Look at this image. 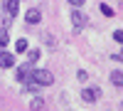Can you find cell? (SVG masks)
<instances>
[{"label":"cell","mask_w":123,"mask_h":111,"mask_svg":"<svg viewBox=\"0 0 123 111\" xmlns=\"http://www.w3.org/2000/svg\"><path fill=\"white\" fill-rule=\"evenodd\" d=\"M7 45V30H0V49Z\"/></svg>","instance_id":"obj_12"},{"label":"cell","mask_w":123,"mask_h":111,"mask_svg":"<svg viewBox=\"0 0 123 111\" xmlns=\"http://www.w3.org/2000/svg\"><path fill=\"white\" fill-rule=\"evenodd\" d=\"M0 67L7 69V67H15V57L10 52H0Z\"/></svg>","instance_id":"obj_6"},{"label":"cell","mask_w":123,"mask_h":111,"mask_svg":"<svg viewBox=\"0 0 123 111\" xmlns=\"http://www.w3.org/2000/svg\"><path fill=\"white\" fill-rule=\"evenodd\" d=\"M111 84L113 86H123V72H111Z\"/></svg>","instance_id":"obj_8"},{"label":"cell","mask_w":123,"mask_h":111,"mask_svg":"<svg viewBox=\"0 0 123 111\" xmlns=\"http://www.w3.org/2000/svg\"><path fill=\"white\" fill-rule=\"evenodd\" d=\"M86 77H89V74H86V72H84V69H81V72H79V74H76V79H81V82H86Z\"/></svg>","instance_id":"obj_15"},{"label":"cell","mask_w":123,"mask_h":111,"mask_svg":"<svg viewBox=\"0 0 123 111\" xmlns=\"http://www.w3.org/2000/svg\"><path fill=\"white\" fill-rule=\"evenodd\" d=\"M113 39H116V42H123V30H116V32H113Z\"/></svg>","instance_id":"obj_14"},{"label":"cell","mask_w":123,"mask_h":111,"mask_svg":"<svg viewBox=\"0 0 123 111\" xmlns=\"http://www.w3.org/2000/svg\"><path fill=\"white\" fill-rule=\"evenodd\" d=\"M69 3H71V5H74V7H79V5H84V3H86V0H69Z\"/></svg>","instance_id":"obj_16"},{"label":"cell","mask_w":123,"mask_h":111,"mask_svg":"<svg viewBox=\"0 0 123 111\" xmlns=\"http://www.w3.org/2000/svg\"><path fill=\"white\" fill-rule=\"evenodd\" d=\"M98 96H101V94H98V89H84V91H81V99H84L86 104H94Z\"/></svg>","instance_id":"obj_5"},{"label":"cell","mask_w":123,"mask_h":111,"mask_svg":"<svg viewBox=\"0 0 123 111\" xmlns=\"http://www.w3.org/2000/svg\"><path fill=\"white\" fill-rule=\"evenodd\" d=\"M69 17H71V22H74V30H81V27L86 25V17L81 15L79 10H71V15H69Z\"/></svg>","instance_id":"obj_3"},{"label":"cell","mask_w":123,"mask_h":111,"mask_svg":"<svg viewBox=\"0 0 123 111\" xmlns=\"http://www.w3.org/2000/svg\"><path fill=\"white\" fill-rule=\"evenodd\" d=\"M101 13H104L106 17H113V7H108L106 3H101Z\"/></svg>","instance_id":"obj_10"},{"label":"cell","mask_w":123,"mask_h":111,"mask_svg":"<svg viewBox=\"0 0 123 111\" xmlns=\"http://www.w3.org/2000/svg\"><path fill=\"white\" fill-rule=\"evenodd\" d=\"M113 59H118V62H123V52H121V54H113Z\"/></svg>","instance_id":"obj_17"},{"label":"cell","mask_w":123,"mask_h":111,"mask_svg":"<svg viewBox=\"0 0 123 111\" xmlns=\"http://www.w3.org/2000/svg\"><path fill=\"white\" fill-rule=\"evenodd\" d=\"M30 82H35L37 86H49V84H54V77L52 72H47V69H32V74H30Z\"/></svg>","instance_id":"obj_1"},{"label":"cell","mask_w":123,"mask_h":111,"mask_svg":"<svg viewBox=\"0 0 123 111\" xmlns=\"http://www.w3.org/2000/svg\"><path fill=\"white\" fill-rule=\"evenodd\" d=\"M37 59H39V49H32V52L27 54V62H30V64H35Z\"/></svg>","instance_id":"obj_9"},{"label":"cell","mask_w":123,"mask_h":111,"mask_svg":"<svg viewBox=\"0 0 123 111\" xmlns=\"http://www.w3.org/2000/svg\"><path fill=\"white\" fill-rule=\"evenodd\" d=\"M15 49H17V52H25V49H27V39H17V42H15Z\"/></svg>","instance_id":"obj_11"},{"label":"cell","mask_w":123,"mask_h":111,"mask_svg":"<svg viewBox=\"0 0 123 111\" xmlns=\"http://www.w3.org/2000/svg\"><path fill=\"white\" fill-rule=\"evenodd\" d=\"M17 7H20V3H17V0H7V3H5V13H7V17H5V25H10V20H12V17L17 15Z\"/></svg>","instance_id":"obj_2"},{"label":"cell","mask_w":123,"mask_h":111,"mask_svg":"<svg viewBox=\"0 0 123 111\" xmlns=\"http://www.w3.org/2000/svg\"><path fill=\"white\" fill-rule=\"evenodd\" d=\"M30 74H32V64H30V62L17 69V79H20V82H30Z\"/></svg>","instance_id":"obj_4"},{"label":"cell","mask_w":123,"mask_h":111,"mask_svg":"<svg viewBox=\"0 0 123 111\" xmlns=\"http://www.w3.org/2000/svg\"><path fill=\"white\" fill-rule=\"evenodd\" d=\"M32 109H44V99H32Z\"/></svg>","instance_id":"obj_13"},{"label":"cell","mask_w":123,"mask_h":111,"mask_svg":"<svg viewBox=\"0 0 123 111\" xmlns=\"http://www.w3.org/2000/svg\"><path fill=\"white\" fill-rule=\"evenodd\" d=\"M39 20H42V15H39V10H27V22H30V25H37Z\"/></svg>","instance_id":"obj_7"}]
</instances>
